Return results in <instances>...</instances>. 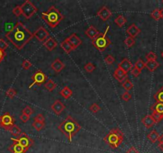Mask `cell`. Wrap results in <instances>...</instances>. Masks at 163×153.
I'll return each mask as SVG.
<instances>
[{
  "label": "cell",
  "mask_w": 163,
  "mask_h": 153,
  "mask_svg": "<svg viewBox=\"0 0 163 153\" xmlns=\"http://www.w3.org/2000/svg\"><path fill=\"white\" fill-rule=\"evenodd\" d=\"M6 38L18 49H22L34 38L31 33L23 22H18L15 26L5 34Z\"/></svg>",
  "instance_id": "6da1fadb"
},
{
  "label": "cell",
  "mask_w": 163,
  "mask_h": 153,
  "mask_svg": "<svg viewBox=\"0 0 163 153\" xmlns=\"http://www.w3.org/2000/svg\"><path fill=\"white\" fill-rule=\"evenodd\" d=\"M57 129L72 142V137L81 129V126L72 116H68L57 126Z\"/></svg>",
  "instance_id": "7a4b0ae2"
},
{
  "label": "cell",
  "mask_w": 163,
  "mask_h": 153,
  "mask_svg": "<svg viewBox=\"0 0 163 153\" xmlns=\"http://www.w3.org/2000/svg\"><path fill=\"white\" fill-rule=\"evenodd\" d=\"M42 18L51 28H55L64 19V15L57 8L51 6L48 11L42 13Z\"/></svg>",
  "instance_id": "3957f363"
},
{
  "label": "cell",
  "mask_w": 163,
  "mask_h": 153,
  "mask_svg": "<svg viewBox=\"0 0 163 153\" xmlns=\"http://www.w3.org/2000/svg\"><path fill=\"white\" fill-rule=\"evenodd\" d=\"M124 140V134L118 128L112 129L103 138L104 142L112 149H116Z\"/></svg>",
  "instance_id": "277c9868"
},
{
  "label": "cell",
  "mask_w": 163,
  "mask_h": 153,
  "mask_svg": "<svg viewBox=\"0 0 163 153\" xmlns=\"http://www.w3.org/2000/svg\"><path fill=\"white\" fill-rule=\"evenodd\" d=\"M108 30H109V26H107L104 33H100V34L96 38H94L93 40H92V46L96 47V49L100 52L104 51L110 45L112 44V41L107 37V33Z\"/></svg>",
  "instance_id": "5b68a950"
},
{
  "label": "cell",
  "mask_w": 163,
  "mask_h": 153,
  "mask_svg": "<svg viewBox=\"0 0 163 153\" xmlns=\"http://www.w3.org/2000/svg\"><path fill=\"white\" fill-rule=\"evenodd\" d=\"M21 9H22V14L26 19H29L38 12V8L29 0H26L24 3H23V5L21 6Z\"/></svg>",
  "instance_id": "8992f818"
},
{
  "label": "cell",
  "mask_w": 163,
  "mask_h": 153,
  "mask_svg": "<svg viewBox=\"0 0 163 153\" xmlns=\"http://www.w3.org/2000/svg\"><path fill=\"white\" fill-rule=\"evenodd\" d=\"M15 122V119L10 113H5L0 116V128L9 131Z\"/></svg>",
  "instance_id": "52a82bcc"
},
{
  "label": "cell",
  "mask_w": 163,
  "mask_h": 153,
  "mask_svg": "<svg viewBox=\"0 0 163 153\" xmlns=\"http://www.w3.org/2000/svg\"><path fill=\"white\" fill-rule=\"evenodd\" d=\"M11 140H13V142H17L19 144H21L23 148H26L27 150L32 147V145L34 144V140L29 137V135H27L26 133L22 132L19 136L14 139V138H11Z\"/></svg>",
  "instance_id": "ba28073f"
},
{
  "label": "cell",
  "mask_w": 163,
  "mask_h": 153,
  "mask_svg": "<svg viewBox=\"0 0 163 153\" xmlns=\"http://www.w3.org/2000/svg\"><path fill=\"white\" fill-rule=\"evenodd\" d=\"M32 80H33V83L31 84H29V88H32L34 85H38L40 86L44 83H45L47 80V76L45 75V73H43L41 69H38L32 76Z\"/></svg>",
  "instance_id": "9c48e42d"
},
{
  "label": "cell",
  "mask_w": 163,
  "mask_h": 153,
  "mask_svg": "<svg viewBox=\"0 0 163 153\" xmlns=\"http://www.w3.org/2000/svg\"><path fill=\"white\" fill-rule=\"evenodd\" d=\"M33 35L40 42H45L49 38V33L45 27H40L36 31H34Z\"/></svg>",
  "instance_id": "30bf717a"
},
{
  "label": "cell",
  "mask_w": 163,
  "mask_h": 153,
  "mask_svg": "<svg viewBox=\"0 0 163 153\" xmlns=\"http://www.w3.org/2000/svg\"><path fill=\"white\" fill-rule=\"evenodd\" d=\"M66 40L71 45V46L73 48L74 50H75L76 48H78V47L82 44V40H81V38H79L78 36L76 35V33H72L69 38H66Z\"/></svg>",
  "instance_id": "8fae6325"
},
{
  "label": "cell",
  "mask_w": 163,
  "mask_h": 153,
  "mask_svg": "<svg viewBox=\"0 0 163 153\" xmlns=\"http://www.w3.org/2000/svg\"><path fill=\"white\" fill-rule=\"evenodd\" d=\"M96 15L98 16L101 20H103L105 22V21L108 20V19L112 17V11H110V9L108 7L104 6V7H102V8L97 12Z\"/></svg>",
  "instance_id": "7c38bea8"
},
{
  "label": "cell",
  "mask_w": 163,
  "mask_h": 153,
  "mask_svg": "<svg viewBox=\"0 0 163 153\" xmlns=\"http://www.w3.org/2000/svg\"><path fill=\"white\" fill-rule=\"evenodd\" d=\"M113 77H114L119 83H123L126 79H128V73H126V72H124L123 70L119 69V68H117L114 71Z\"/></svg>",
  "instance_id": "4fadbf2b"
},
{
  "label": "cell",
  "mask_w": 163,
  "mask_h": 153,
  "mask_svg": "<svg viewBox=\"0 0 163 153\" xmlns=\"http://www.w3.org/2000/svg\"><path fill=\"white\" fill-rule=\"evenodd\" d=\"M133 66L134 65L128 58H123L120 63L118 65V68L121 69L126 73H128L130 70H131L133 69Z\"/></svg>",
  "instance_id": "5bb4252c"
},
{
  "label": "cell",
  "mask_w": 163,
  "mask_h": 153,
  "mask_svg": "<svg viewBox=\"0 0 163 153\" xmlns=\"http://www.w3.org/2000/svg\"><path fill=\"white\" fill-rule=\"evenodd\" d=\"M50 108L57 115H60V113L65 110V104H63L62 101H60V100H57L54 102V104H52Z\"/></svg>",
  "instance_id": "9a60e30c"
},
{
  "label": "cell",
  "mask_w": 163,
  "mask_h": 153,
  "mask_svg": "<svg viewBox=\"0 0 163 153\" xmlns=\"http://www.w3.org/2000/svg\"><path fill=\"white\" fill-rule=\"evenodd\" d=\"M8 150L11 153H26L28 151L26 148H23L21 144L17 142H14L10 147H8Z\"/></svg>",
  "instance_id": "2e32d148"
},
{
  "label": "cell",
  "mask_w": 163,
  "mask_h": 153,
  "mask_svg": "<svg viewBox=\"0 0 163 153\" xmlns=\"http://www.w3.org/2000/svg\"><path fill=\"white\" fill-rule=\"evenodd\" d=\"M65 67V63L61 62L59 58H57L56 60L51 64V69L57 73H59L60 72L62 71Z\"/></svg>",
  "instance_id": "e0dca14e"
},
{
  "label": "cell",
  "mask_w": 163,
  "mask_h": 153,
  "mask_svg": "<svg viewBox=\"0 0 163 153\" xmlns=\"http://www.w3.org/2000/svg\"><path fill=\"white\" fill-rule=\"evenodd\" d=\"M126 32H127V33L129 35V37L134 38L141 33V30L139 29V27H137L135 24H131L128 27V29H127Z\"/></svg>",
  "instance_id": "ac0fdd59"
},
{
  "label": "cell",
  "mask_w": 163,
  "mask_h": 153,
  "mask_svg": "<svg viewBox=\"0 0 163 153\" xmlns=\"http://www.w3.org/2000/svg\"><path fill=\"white\" fill-rule=\"evenodd\" d=\"M100 32L96 29L94 26H90L85 32V34H86L88 38H91L92 40H93L94 38H96V37L100 34Z\"/></svg>",
  "instance_id": "d6986e66"
},
{
  "label": "cell",
  "mask_w": 163,
  "mask_h": 153,
  "mask_svg": "<svg viewBox=\"0 0 163 153\" xmlns=\"http://www.w3.org/2000/svg\"><path fill=\"white\" fill-rule=\"evenodd\" d=\"M142 123L146 129H150L151 127H153L156 124L151 115H146L145 117H143L142 119Z\"/></svg>",
  "instance_id": "ffe728a7"
},
{
  "label": "cell",
  "mask_w": 163,
  "mask_h": 153,
  "mask_svg": "<svg viewBox=\"0 0 163 153\" xmlns=\"http://www.w3.org/2000/svg\"><path fill=\"white\" fill-rule=\"evenodd\" d=\"M43 46L46 48L48 50L53 51L57 46V42L54 40V38L49 37L45 42H43Z\"/></svg>",
  "instance_id": "44dd1931"
},
{
  "label": "cell",
  "mask_w": 163,
  "mask_h": 153,
  "mask_svg": "<svg viewBox=\"0 0 163 153\" xmlns=\"http://www.w3.org/2000/svg\"><path fill=\"white\" fill-rule=\"evenodd\" d=\"M159 65L160 64L157 61H147L146 62V67L150 72H154Z\"/></svg>",
  "instance_id": "7402d4cb"
},
{
  "label": "cell",
  "mask_w": 163,
  "mask_h": 153,
  "mask_svg": "<svg viewBox=\"0 0 163 153\" xmlns=\"http://www.w3.org/2000/svg\"><path fill=\"white\" fill-rule=\"evenodd\" d=\"M60 95L62 96L63 97L65 98V99H69L72 97V89L70 88H69L68 86H65L60 91Z\"/></svg>",
  "instance_id": "603a6c76"
},
{
  "label": "cell",
  "mask_w": 163,
  "mask_h": 153,
  "mask_svg": "<svg viewBox=\"0 0 163 153\" xmlns=\"http://www.w3.org/2000/svg\"><path fill=\"white\" fill-rule=\"evenodd\" d=\"M159 133L156 131V130H152L149 134L147 135L148 140H150L152 144H154L155 142H157L159 139Z\"/></svg>",
  "instance_id": "cb8c5ba5"
},
{
  "label": "cell",
  "mask_w": 163,
  "mask_h": 153,
  "mask_svg": "<svg viewBox=\"0 0 163 153\" xmlns=\"http://www.w3.org/2000/svg\"><path fill=\"white\" fill-rule=\"evenodd\" d=\"M150 110L152 112H156V113H159V114L163 115V103H159V102L154 103L150 107Z\"/></svg>",
  "instance_id": "d4e9b609"
},
{
  "label": "cell",
  "mask_w": 163,
  "mask_h": 153,
  "mask_svg": "<svg viewBox=\"0 0 163 153\" xmlns=\"http://www.w3.org/2000/svg\"><path fill=\"white\" fill-rule=\"evenodd\" d=\"M60 48L63 49V50L65 51L66 53H70L72 51H73V48L71 46V45L69 43L66 39L65 41H63L61 43H60Z\"/></svg>",
  "instance_id": "484cf974"
},
{
  "label": "cell",
  "mask_w": 163,
  "mask_h": 153,
  "mask_svg": "<svg viewBox=\"0 0 163 153\" xmlns=\"http://www.w3.org/2000/svg\"><path fill=\"white\" fill-rule=\"evenodd\" d=\"M45 87L48 91L52 92L57 88V84L54 81V80L49 79V80H48L45 83Z\"/></svg>",
  "instance_id": "4316f807"
},
{
  "label": "cell",
  "mask_w": 163,
  "mask_h": 153,
  "mask_svg": "<svg viewBox=\"0 0 163 153\" xmlns=\"http://www.w3.org/2000/svg\"><path fill=\"white\" fill-rule=\"evenodd\" d=\"M114 22L118 27H122L126 24L127 19H126V18L123 14H120V15H118V17L115 19Z\"/></svg>",
  "instance_id": "83f0119b"
},
{
  "label": "cell",
  "mask_w": 163,
  "mask_h": 153,
  "mask_svg": "<svg viewBox=\"0 0 163 153\" xmlns=\"http://www.w3.org/2000/svg\"><path fill=\"white\" fill-rule=\"evenodd\" d=\"M122 86H123V88L125 89L126 91L129 92L133 89L134 84H133V83L131 82V81L128 78V79H126V80L122 83Z\"/></svg>",
  "instance_id": "f1b7e54d"
},
{
  "label": "cell",
  "mask_w": 163,
  "mask_h": 153,
  "mask_svg": "<svg viewBox=\"0 0 163 153\" xmlns=\"http://www.w3.org/2000/svg\"><path fill=\"white\" fill-rule=\"evenodd\" d=\"M9 132L11 133L14 136H16V137L19 136V135H21V133H22V130H21V129L18 126V125H16V124H14L13 126L11 128Z\"/></svg>",
  "instance_id": "f546056e"
},
{
  "label": "cell",
  "mask_w": 163,
  "mask_h": 153,
  "mask_svg": "<svg viewBox=\"0 0 163 153\" xmlns=\"http://www.w3.org/2000/svg\"><path fill=\"white\" fill-rule=\"evenodd\" d=\"M154 98L157 102L163 103V87H161V89L154 94Z\"/></svg>",
  "instance_id": "4dcf8cb0"
},
{
  "label": "cell",
  "mask_w": 163,
  "mask_h": 153,
  "mask_svg": "<svg viewBox=\"0 0 163 153\" xmlns=\"http://www.w3.org/2000/svg\"><path fill=\"white\" fill-rule=\"evenodd\" d=\"M32 126L33 128H34L37 132H40L42 131L44 128H45V123H41V122H38V121H34L33 124H32Z\"/></svg>",
  "instance_id": "1f68e13d"
},
{
  "label": "cell",
  "mask_w": 163,
  "mask_h": 153,
  "mask_svg": "<svg viewBox=\"0 0 163 153\" xmlns=\"http://www.w3.org/2000/svg\"><path fill=\"white\" fill-rule=\"evenodd\" d=\"M145 67L146 62H143L141 58H139V60L137 61V62H135V64H134V68H136V69H138L139 70H140V71H142Z\"/></svg>",
  "instance_id": "d6a6232c"
},
{
  "label": "cell",
  "mask_w": 163,
  "mask_h": 153,
  "mask_svg": "<svg viewBox=\"0 0 163 153\" xmlns=\"http://www.w3.org/2000/svg\"><path fill=\"white\" fill-rule=\"evenodd\" d=\"M124 44L126 45V46L128 47V48H131L135 44V40H134V38H131V37H128V38H126V39L124 40Z\"/></svg>",
  "instance_id": "836d02e7"
},
{
  "label": "cell",
  "mask_w": 163,
  "mask_h": 153,
  "mask_svg": "<svg viewBox=\"0 0 163 153\" xmlns=\"http://www.w3.org/2000/svg\"><path fill=\"white\" fill-rule=\"evenodd\" d=\"M152 18H154V20L158 21L161 19V14H160V10L155 9L152 11L151 14H150Z\"/></svg>",
  "instance_id": "e575fe53"
},
{
  "label": "cell",
  "mask_w": 163,
  "mask_h": 153,
  "mask_svg": "<svg viewBox=\"0 0 163 153\" xmlns=\"http://www.w3.org/2000/svg\"><path fill=\"white\" fill-rule=\"evenodd\" d=\"M152 117L154 118L155 123H159L163 119V115L159 114V113H156V112H152Z\"/></svg>",
  "instance_id": "d590c367"
},
{
  "label": "cell",
  "mask_w": 163,
  "mask_h": 153,
  "mask_svg": "<svg viewBox=\"0 0 163 153\" xmlns=\"http://www.w3.org/2000/svg\"><path fill=\"white\" fill-rule=\"evenodd\" d=\"M85 70L87 73H92V72L95 70V69H96V67H95V65H94L93 64H92V62H88V63H87V64L85 65Z\"/></svg>",
  "instance_id": "8d00e7d4"
},
{
  "label": "cell",
  "mask_w": 163,
  "mask_h": 153,
  "mask_svg": "<svg viewBox=\"0 0 163 153\" xmlns=\"http://www.w3.org/2000/svg\"><path fill=\"white\" fill-rule=\"evenodd\" d=\"M34 113V110L30 106H26L24 109H23V114L28 116L29 117H30V116Z\"/></svg>",
  "instance_id": "74e56055"
},
{
  "label": "cell",
  "mask_w": 163,
  "mask_h": 153,
  "mask_svg": "<svg viewBox=\"0 0 163 153\" xmlns=\"http://www.w3.org/2000/svg\"><path fill=\"white\" fill-rule=\"evenodd\" d=\"M89 110L92 112V113H98V112L100 111L101 108L99 106L98 104H96V103H93V104H92V105L89 107Z\"/></svg>",
  "instance_id": "f35d334b"
},
{
  "label": "cell",
  "mask_w": 163,
  "mask_h": 153,
  "mask_svg": "<svg viewBox=\"0 0 163 153\" xmlns=\"http://www.w3.org/2000/svg\"><path fill=\"white\" fill-rule=\"evenodd\" d=\"M16 94H17V92H16L14 89H12V88L9 89L7 92H6V95H7L9 98H11V99H13V98L15 97Z\"/></svg>",
  "instance_id": "ab89813d"
},
{
  "label": "cell",
  "mask_w": 163,
  "mask_h": 153,
  "mask_svg": "<svg viewBox=\"0 0 163 153\" xmlns=\"http://www.w3.org/2000/svg\"><path fill=\"white\" fill-rule=\"evenodd\" d=\"M115 57L114 56L111 55V54L107 55V57L104 58V62H106V64H107V65L113 64V63L115 62Z\"/></svg>",
  "instance_id": "60d3db41"
},
{
  "label": "cell",
  "mask_w": 163,
  "mask_h": 153,
  "mask_svg": "<svg viewBox=\"0 0 163 153\" xmlns=\"http://www.w3.org/2000/svg\"><path fill=\"white\" fill-rule=\"evenodd\" d=\"M146 60L147 61H156L157 60L156 53L151 51V52H150V53H148L147 54H146Z\"/></svg>",
  "instance_id": "b9f144b4"
},
{
  "label": "cell",
  "mask_w": 163,
  "mask_h": 153,
  "mask_svg": "<svg viewBox=\"0 0 163 153\" xmlns=\"http://www.w3.org/2000/svg\"><path fill=\"white\" fill-rule=\"evenodd\" d=\"M8 46H9L8 43H7L4 39L0 38V49H1V50L5 51L7 49V48H8Z\"/></svg>",
  "instance_id": "7bdbcfd3"
},
{
  "label": "cell",
  "mask_w": 163,
  "mask_h": 153,
  "mask_svg": "<svg viewBox=\"0 0 163 153\" xmlns=\"http://www.w3.org/2000/svg\"><path fill=\"white\" fill-rule=\"evenodd\" d=\"M13 14L16 17H19L20 15H22V9H21V6H17L13 9L12 11Z\"/></svg>",
  "instance_id": "ee69618b"
},
{
  "label": "cell",
  "mask_w": 163,
  "mask_h": 153,
  "mask_svg": "<svg viewBox=\"0 0 163 153\" xmlns=\"http://www.w3.org/2000/svg\"><path fill=\"white\" fill-rule=\"evenodd\" d=\"M131 94L129 93V92H127L125 91L124 93L122 94V96H121V97H122V99H123L124 101H128L129 100H131Z\"/></svg>",
  "instance_id": "f6af8a7d"
},
{
  "label": "cell",
  "mask_w": 163,
  "mask_h": 153,
  "mask_svg": "<svg viewBox=\"0 0 163 153\" xmlns=\"http://www.w3.org/2000/svg\"><path fill=\"white\" fill-rule=\"evenodd\" d=\"M22 66H23V69H30V67L32 66V64L29 61L24 60L23 62V64H22Z\"/></svg>",
  "instance_id": "bcb514c9"
},
{
  "label": "cell",
  "mask_w": 163,
  "mask_h": 153,
  "mask_svg": "<svg viewBox=\"0 0 163 153\" xmlns=\"http://www.w3.org/2000/svg\"><path fill=\"white\" fill-rule=\"evenodd\" d=\"M34 121H38V122H41V123H45V117H44V116L42 114H38V115L36 116L35 117H34Z\"/></svg>",
  "instance_id": "7dc6e473"
},
{
  "label": "cell",
  "mask_w": 163,
  "mask_h": 153,
  "mask_svg": "<svg viewBox=\"0 0 163 153\" xmlns=\"http://www.w3.org/2000/svg\"><path fill=\"white\" fill-rule=\"evenodd\" d=\"M140 70H139L138 69H136V68H134V67H133V69H131V74L133 76H134L135 78H137V77H139V75H140L141 73Z\"/></svg>",
  "instance_id": "c3c4849f"
},
{
  "label": "cell",
  "mask_w": 163,
  "mask_h": 153,
  "mask_svg": "<svg viewBox=\"0 0 163 153\" xmlns=\"http://www.w3.org/2000/svg\"><path fill=\"white\" fill-rule=\"evenodd\" d=\"M158 141V148L161 149V151H163V134L159 136V139Z\"/></svg>",
  "instance_id": "681fc988"
},
{
  "label": "cell",
  "mask_w": 163,
  "mask_h": 153,
  "mask_svg": "<svg viewBox=\"0 0 163 153\" xmlns=\"http://www.w3.org/2000/svg\"><path fill=\"white\" fill-rule=\"evenodd\" d=\"M20 120H22L23 123H26L27 121H29V117L28 116L25 115V114H22V115L20 116Z\"/></svg>",
  "instance_id": "f907efd6"
},
{
  "label": "cell",
  "mask_w": 163,
  "mask_h": 153,
  "mask_svg": "<svg viewBox=\"0 0 163 153\" xmlns=\"http://www.w3.org/2000/svg\"><path fill=\"white\" fill-rule=\"evenodd\" d=\"M126 153H140L139 150H137L135 148V147H131L128 151H126Z\"/></svg>",
  "instance_id": "816d5d0a"
},
{
  "label": "cell",
  "mask_w": 163,
  "mask_h": 153,
  "mask_svg": "<svg viewBox=\"0 0 163 153\" xmlns=\"http://www.w3.org/2000/svg\"><path fill=\"white\" fill-rule=\"evenodd\" d=\"M6 55H7V54H6V52L0 49V63H1L2 61L4 60V58H5V57H6Z\"/></svg>",
  "instance_id": "f5cc1de1"
},
{
  "label": "cell",
  "mask_w": 163,
  "mask_h": 153,
  "mask_svg": "<svg viewBox=\"0 0 163 153\" xmlns=\"http://www.w3.org/2000/svg\"><path fill=\"white\" fill-rule=\"evenodd\" d=\"M160 10V14H161V18H163V8L162 9H159Z\"/></svg>",
  "instance_id": "db71d44e"
},
{
  "label": "cell",
  "mask_w": 163,
  "mask_h": 153,
  "mask_svg": "<svg viewBox=\"0 0 163 153\" xmlns=\"http://www.w3.org/2000/svg\"><path fill=\"white\" fill-rule=\"evenodd\" d=\"M161 57H162V58H163V51H162V52H161Z\"/></svg>",
  "instance_id": "11a10c76"
},
{
  "label": "cell",
  "mask_w": 163,
  "mask_h": 153,
  "mask_svg": "<svg viewBox=\"0 0 163 153\" xmlns=\"http://www.w3.org/2000/svg\"><path fill=\"white\" fill-rule=\"evenodd\" d=\"M162 3H163V1H162Z\"/></svg>",
  "instance_id": "9f6ffc18"
}]
</instances>
